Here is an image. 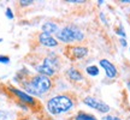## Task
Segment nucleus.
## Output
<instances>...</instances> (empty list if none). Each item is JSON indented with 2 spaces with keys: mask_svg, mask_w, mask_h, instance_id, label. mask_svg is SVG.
<instances>
[{
  "mask_svg": "<svg viewBox=\"0 0 130 120\" xmlns=\"http://www.w3.org/2000/svg\"><path fill=\"white\" fill-rule=\"evenodd\" d=\"M19 5L23 6V7L29 6V5H32V0H21V1H19Z\"/></svg>",
  "mask_w": 130,
  "mask_h": 120,
  "instance_id": "obj_13",
  "label": "nucleus"
},
{
  "mask_svg": "<svg viewBox=\"0 0 130 120\" xmlns=\"http://www.w3.org/2000/svg\"><path fill=\"white\" fill-rule=\"evenodd\" d=\"M102 120H122V119L117 118V116H113V115H106L102 118Z\"/></svg>",
  "mask_w": 130,
  "mask_h": 120,
  "instance_id": "obj_17",
  "label": "nucleus"
},
{
  "mask_svg": "<svg viewBox=\"0 0 130 120\" xmlns=\"http://www.w3.org/2000/svg\"><path fill=\"white\" fill-rule=\"evenodd\" d=\"M116 32L117 34H118V35H119V36H122V38H125V31H124V30H123V28H122V27H119V28L118 29H116Z\"/></svg>",
  "mask_w": 130,
  "mask_h": 120,
  "instance_id": "obj_14",
  "label": "nucleus"
},
{
  "mask_svg": "<svg viewBox=\"0 0 130 120\" xmlns=\"http://www.w3.org/2000/svg\"><path fill=\"white\" fill-rule=\"evenodd\" d=\"M57 41L59 40L64 43H70V42H79L84 40V34L81 29L76 28L74 25H66L64 28L58 30L56 34Z\"/></svg>",
  "mask_w": 130,
  "mask_h": 120,
  "instance_id": "obj_3",
  "label": "nucleus"
},
{
  "mask_svg": "<svg viewBox=\"0 0 130 120\" xmlns=\"http://www.w3.org/2000/svg\"><path fill=\"white\" fill-rule=\"evenodd\" d=\"M119 42H121V45L123 47H126V45H128V43H126V40H125V38H122V37L119 38Z\"/></svg>",
  "mask_w": 130,
  "mask_h": 120,
  "instance_id": "obj_18",
  "label": "nucleus"
},
{
  "mask_svg": "<svg viewBox=\"0 0 130 120\" xmlns=\"http://www.w3.org/2000/svg\"><path fill=\"white\" fill-rule=\"evenodd\" d=\"M0 63H1V64H9L10 58L7 55H0Z\"/></svg>",
  "mask_w": 130,
  "mask_h": 120,
  "instance_id": "obj_15",
  "label": "nucleus"
},
{
  "mask_svg": "<svg viewBox=\"0 0 130 120\" xmlns=\"http://www.w3.org/2000/svg\"><path fill=\"white\" fill-rule=\"evenodd\" d=\"M86 72L90 76V77H96L99 76V69H98V66L95 65H89L86 67Z\"/></svg>",
  "mask_w": 130,
  "mask_h": 120,
  "instance_id": "obj_11",
  "label": "nucleus"
},
{
  "mask_svg": "<svg viewBox=\"0 0 130 120\" xmlns=\"http://www.w3.org/2000/svg\"><path fill=\"white\" fill-rule=\"evenodd\" d=\"M39 42L41 43L42 46L45 47H56L58 45V41H57V38L50 35V34H45V32H41V34H39Z\"/></svg>",
  "mask_w": 130,
  "mask_h": 120,
  "instance_id": "obj_8",
  "label": "nucleus"
},
{
  "mask_svg": "<svg viewBox=\"0 0 130 120\" xmlns=\"http://www.w3.org/2000/svg\"><path fill=\"white\" fill-rule=\"evenodd\" d=\"M5 14H6V17H7L9 19H13V13H12V11H11V9H10V7H7V9H6Z\"/></svg>",
  "mask_w": 130,
  "mask_h": 120,
  "instance_id": "obj_16",
  "label": "nucleus"
},
{
  "mask_svg": "<svg viewBox=\"0 0 130 120\" xmlns=\"http://www.w3.org/2000/svg\"><path fill=\"white\" fill-rule=\"evenodd\" d=\"M75 120H96V118L94 115L87 114V113H78L75 116Z\"/></svg>",
  "mask_w": 130,
  "mask_h": 120,
  "instance_id": "obj_12",
  "label": "nucleus"
},
{
  "mask_svg": "<svg viewBox=\"0 0 130 120\" xmlns=\"http://www.w3.org/2000/svg\"><path fill=\"white\" fill-rule=\"evenodd\" d=\"M75 103L72 98L69 95H56V96L51 97L47 101V111L50 112L53 115H58V114H63L69 112L71 108H74Z\"/></svg>",
  "mask_w": 130,
  "mask_h": 120,
  "instance_id": "obj_2",
  "label": "nucleus"
},
{
  "mask_svg": "<svg viewBox=\"0 0 130 120\" xmlns=\"http://www.w3.org/2000/svg\"><path fill=\"white\" fill-rule=\"evenodd\" d=\"M126 85H128V88H129V90H130V81L128 82V83H126Z\"/></svg>",
  "mask_w": 130,
  "mask_h": 120,
  "instance_id": "obj_20",
  "label": "nucleus"
},
{
  "mask_svg": "<svg viewBox=\"0 0 130 120\" xmlns=\"http://www.w3.org/2000/svg\"><path fill=\"white\" fill-rule=\"evenodd\" d=\"M21 120H29V119H25V118H24V119H21Z\"/></svg>",
  "mask_w": 130,
  "mask_h": 120,
  "instance_id": "obj_21",
  "label": "nucleus"
},
{
  "mask_svg": "<svg viewBox=\"0 0 130 120\" xmlns=\"http://www.w3.org/2000/svg\"><path fill=\"white\" fill-rule=\"evenodd\" d=\"M68 3H83L82 0H66Z\"/></svg>",
  "mask_w": 130,
  "mask_h": 120,
  "instance_id": "obj_19",
  "label": "nucleus"
},
{
  "mask_svg": "<svg viewBox=\"0 0 130 120\" xmlns=\"http://www.w3.org/2000/svg\"><path fill=\"white\" fill-rule=\"evenodd\" d=\"M42 32H45V34H57L59 28H58V25H57L54 22H46V23L42 24Z\"/></svg>",
  "mask_w": 130,
  "mask_h": 120,
  "instance_id": "obj_10",
  "label": "nucleus"
},
{
  "mask_svg": "<svg viewBox=\"0 0 130 120\" xmlns=\"http://www.w3.org/2000/svg\"><path fill=\"white\" fill-rule=\"evenodd\" d=\"M23 88L27 94L29 95H35V96H41L51 90L52 81L50 77L43 76V74H36L31 78L24 82Z\"/></svg>",
  "mask_w": 130,
  "mask_h": 120,
  "instance_id": "obj_1",
  "label": "nucleus"
},
{
  "mask_svg": "<svg viewBox=\"0 0 130 120\" xmlns=\"http://www.w3.org/2000/svg\"><path fill=\"white\" fill-rule=\"evenodd\" d=\"M9 90L18 97V100L22 102V103H25V105H31V106L36 103V100H35L31 95L27 94L25 91H22V90H19V89L13 88V87H9Z\"/></svg>",
  "mask_w": 130,
  "mask_h": 120,
  "instance_id": "obj_6",
  "label": "nucleus"
},
{
  "mask_svg": "<svg viewBox=\"0 0 130 120\" xmlns=\"http://www.w3.org/2000/svg\"><path fill=\"white\" fill-rule=\"evenodd\" d=\"M65 55L70 60H79L88 55V48L84 46H69L66 48Z\"/></svg>",
  "mask_w": 130,
  "mask_h": 120,
  "instance_id": "obj_4",
  "label": "nucleus"
},
{
  "mask_svg": "<svg viewBox=\"0 0 130 120\" xmlns=\"http://www.w3.org/2000/svg\"><path fill=\"white\" fill-rule=\"evenodd\" d=\"M66 77L70 79V81H72V82H82L84 79L83 74L79 72L77 69H75V67H69L68 71H66Z\"/></svg>",
  "mask_w": 130,
  "mask_h": 120,
  "instance_id": "obj_9",
  "label": "nucleus"
},
{
  "mask_svg": "<svg viewBox=\"0 0 130 120\" xmlns=\"http://www.w3.org/2000/svg\"><path fill=\"white\" fill-rule=\"evenodd\" d=\"M83 103H84V105H87L88 107H90V108L95 109V111L100 112V113H108V112H110V109H111L108 105L104 103L102 101L98 100L96 97H93V96L86 97V98L83 100Z\"/></svg>",
  "mask_w": 130,
  "mask_h": 120,
  "instance_id": "obj_5",
  "label": "nucleus"
},
{
  "mask_svg": "<svg viewBox=\"0 0 130 120\" xmlns=\"http://www.w3.org/2000/svg\"><path fill=\"white\" fill-rule=\"evenodd\" d=\"M99 64H100V66H101L102 69L105 70V73H106L107 78L113 79L117 77V73H118V72H117V69L111 61H108L107 59H101L99 61Z\"/></svg>",
  "mask_w": 130,
  "mask_h": 120,
  "instance_id": "obj_7",
  "label": "nucleus"
}]
</instances>
